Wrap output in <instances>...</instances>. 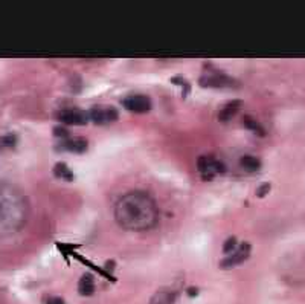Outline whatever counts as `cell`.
<instances>
[{
  "label": "cell",
  "mask_w": 305,
  "mask_h": 304,
  "mask_svg": "<svg viewBox=\"0 0 305 304\" xmlns=\"http://www.w3.org/2000/svg\"><path fill=\"white\" fill-rule=\"evenodd\" d=\"M171 83H173V84H182V86H183V89H185V91H183V98H185V96L189 94V91H191L189 83H186V81L183 80V78L180 76V75H177V76H173V78H171Z\"/></svg>",
  "instance_id": "obj_16"
},
{
  "label": "cell",
  "mask_w": 305,
  "mask_h": 304,
  "mask_svg": "<svg viewBox=\"0 0 305 304\" xmlns=\"http://www.w3.org/2000/svg\"><path fill=\"white\" fill-rule=\"evenodd\" d=\"M197 168L203 174V179H212L214 174L226 171V165L212 156H200L197 161Z\"/></svg>",
  "instance_id": "obj_5"
},
{
  "label": "cell",
  "mask_w": 305,
  "mask_h": 304,
  "mask_svg": "<svg viewBox=\"0 0 305 304\" xmlns=\"http://www.w3.org/2000/svg\"><path fill=\"white\" fill-rule=\"evenodd\" d=\"M90 115V119H92L95 124H108V122H113L118 119V110L115 107H101V106H96L93 107L92 110L89 112Z\"/></svg>",
  "instance_id": "obj_7"
},
{
  "label": "cell",
  "mask_w": 305,
  "mask_h": 304,
  "mask_svg": "<svg viewBox=\"0 0 305 304\" xmlns=\"http://www.w3.org/2000/svg\"><path fill=\"white\" fill-rule=\"evenodd\" d=\"M200 84L203 87H238L240 83L235 80V78L226 75V74H221L218 71H214L211 72L209 75H203L200 78Z\"/></svg>",
  "instance_id": "obj_3"
},
{
  "label": "cell",
  "mask_w": 305,
  "mask_h": 304,
  "mask_svg": "<svg viewBox=\"0 0 305 304\" xmlns=\"http://www.w3.org/2000/svg\"><path fill=\"white\" fill-rule=\"evenodd\" d=\"M270 191V184H263V185H259L258 190H256V196L258 197H264L267 193Z\"/></svg>",
  "instance_id": "obj_20"
},
{
  "label": "cell",
  "mask_w": 305,
  "mask_h": 304,
  "mask_svg": "<svg viewBox=\"0 0 305 304\" xmlns=\"http://www.w3.org/2000/svg\"><path fill=\"white\" fill-rule=\"evenodd\" d=\"M89 147V142L84 138H73V139H64L60 145H56L58 150H69L73 153H84Z\"/></svg>",
  "instance_id": "obj_9"
},
{
  "label": "cell",
  "mask_w": 305,
  "mask_h": 304,
  "mask_svg": "<svg viewBox=\"0 0 305 304\" xmlns=\"http://www.w3.org/2000/svg\"><path fill=\"white\" fill-rule=\"evenodd\" d=\"M46 304H66V303H64V300L60 298V297H52V298L48 300Z\"/></svg>",
  "instance_id": "obj_21"
},
{
  "label": "cell",
  "mask_w": 305,
  "mask_h": 304,
  "mask_svg": "<svg viewBox=\"0 0 305 304\" xmlns=\"http://www.w3.org/2000/svg\"><path fill=\"white\" fill-rule=\"evenodd\" d=\"M122 106L133 114H146L151 110V99L145 95H130L122 101Z\"/></svg>",
  "instance_id": "obj_6"
},
{
  "label": "cell",
  "mask_w": 305,
  "mask_h": 304,
  "mask_svg": "<svg viewBox=\"0 0 305 304\" xmlns=\"http://www.w3.org/2000/svg\"><path fill=\"white\" fill-rule=\"evenodd\" d=\"M54 134L56 138H60V139H67V136H69V130H67L66 127H63V126H58V127H55V130H54Z\"/></svg>",
  "instance_id": "obj_17"
},
{
  "label": "cell",
  "mask_w": 305,
  "mask_h": 304,
  "mask_svg": "<svg viewBox=\"0 0 305 304\" xmlns=\"http://www.w3.org/2000/svg\"><path fill=\"white\" fill-rule=\"evenodd\" d=\"M115 217L122 228L145 231L157 223V207L154 200L142 191H131L122 196L115 207Z\"/></svg>",
  "instance_id": "obj_1"
},
{
  "label": "cell",
  "mask_w": 305,
  "mask_h": 304,
  "mask_svg": "<svg viewBox=\"0 0 305 304\" xmlns=\"http://www.w3.org/2000/svg\"><path fill=\"white\" fill-rule=\"evenodd\" d=\"M244 126L249 129V130H252V132H255L256 134H261V136H264V129L261 127V124H258L252 116H244Z\"/></svg>",
  "instance_id": "obj_15"
},
{
  "label": "cell",
  "mask_w": 305,
  "mask_h": 304,
  "mask_svg": "<svg viewBox=\"0 0 305 304\" xmlns=\"http://www.w3.org/2000/svg\"><path fill=\"white\" fill-rule=\"evenodd\" d=\"M198 294V289L197 287H191V289H188V295L189 297H196Z\"/></svg>",
  "instance_id": "obj_22"
},
{
  "label": "cell",
  "mask_w": 305,
  "mask_h": 304,
  "mask_svg": "<svg viewBox=\"0 0 305 304\" xmlns=\"http://www.w3.org/2000/svg\"><path fill=\"white\" fill-rule=\"evenodd\" d=\"M249 254H251V245L249 243H241L238 247H236V251L232 255H229L228 258H224V260L220 263V267L231 269L233 266H238L249 258Z\"/></svg>",
  "instance_id": "obj_8"
},
{
  "label": "cell",
  "mask_w": 305,
  "mask_h": 304,
  "mask_svg": "<svg viewBox=\"0 0 305 304\" xmlns=\"http://www.w3.org/2000/svg\"><path fill=\"white\" fill-rule=\"evenodd\" d=\"M174 303H176V294L168 289L159 290L150 301V304H174Z\"/></svg>",
  "instance_id": "obj_12"
},
{
  "label": "cell",
  "mask_w": 305,
  "mask_h": 304,
  "mask_svg": "<svg viewBox=\"0 0 305 304\" xmlns=\"http://www.w3.org/2000/svg\"><path fill=\"white\" fill-rule=\"evenodd\" d=\"M235 247H236V239L235 237H229L223 245V251L224 252H232Z\"/></svg>",
  "instance_id": "obj_18"
},
{
  "label": "cell",
  "mask_w": 305,
  "mask_h": 304,
  "mask_svg": "<svg viewBox=\"0 0 305 304\" xmlns=\"http://www.w3.org/2000/svg\"><path fill=\"white\" fill-rule=\"evenodd\" d=\"M241 167L244 168L247 173H255V171L259 170V168H261V161H259L258 157H255V156L247 154V156L241 157Z\"/></svg>",
  "instance_id": "obj_13"
},
{
  "label": "cell",
  "mask_w": 305,
  "mask_h": 304,
  "mask_svg": "<svg viewBox=\"0 0 305 304\" xmlns=\"http://www.w3.org/2000/svg\"><path fill=\"white\" fill-rule=\"evenodd\" d=\"M54 174L56 177H60V179H66V181H72V179H73L72 170L64 162H58L54 167Z\"/></svg>",
  "instance_id": "obj_14"
},
{
  "label": "cell",
  "mask_w": 305,
  "mask_h": 304,
  "mask_svg": "<svg viewBox=\"0 0 305 304\" xmlns=\"http://www.w3.org/2000/svg\"><path fill=\"white\" fill-rule=\"evenodd\" d=\"M241 106H243V103H241L240 99L231 101V103H228V104H226V106L220 110V116H218L220 121L226 122V121H229L231 118H233V115L241 109Z\"/></svg>",
  "instance_id": "obj_11"
},
{
  "label": "cell",
  "mask_w": 305,
  "mask_h": 304,
  "mask_svg": "<svg viewBox=\"0 0 305 304\" xmlns=\"http://www.w3.org/2000/svg\"><path fill=\"white\" fill-rule=\"evenodd\" d=\"M78 292L83 297H90L95 292V280L92 274H84L78 283Z\"/></svg>",
  "instance_id": "obj_10"
},
{
  "label": "cell",
  "mask_w": 305,
  "mask_h": 304,
  "mask_svg": "<svg viewBox=\"0 0 305 304\" xmlns=\"http://www.w3.org/2000/svg\"><path fill=\"white\" fill-rule=\"evenodd\" d=\"M25 216L23 199L11 187L0 185V228L13 229Z\"/></svg>",
  "instance_id": "obj_2"
},
{
  "label": "cell",
  "mask_w": 305,
  "mask_h": 304,
  "mask_svg": "<svg viewBox=\"0 0 305 304\" xmlns=\"http://www.w3.org/2000/svg\"><path fill=\"white\" fill-rule=\"evenodd\" d=\"M56 119L61 121L67 126H84L89 122L90 115L89 112H84L81 109H64L56 112Z\"/></svg>",
  "instance_id": "obj_4"
},
{
  "label": "cell",
  "mask_w": 305,
  "mask_h": 304,
  "mask_svg": "<svg viewBox=\"0 0 305 304\" xmlns=\"http://www.w3.org/2000/svg\"><path fill=\"white\" fill-rule=\"evenodd\" d=\"M106 269H107V271H108V272H111V271H113V269H115V262H111V260H108V262H107V265H106Z\"/></svg>",
  "instance_id": "obj_23"
},
{
  "label": "cell",
  "mask_w": 305,
  "mask_h": 304,
  "mask_svg": "<svg viewBox=\"0 0 305 304\" xmlns=\"http://www.w3.org/2000/svg\"><path fill=\"white\" fill-rule=\"evenodd\" d=\"M16 141H17L16 134H8V136L2 138V144L6 145V147H13V145L16 144Z\"/></svg>",
  "instance_id": "obj_19"
}]
</instances>
